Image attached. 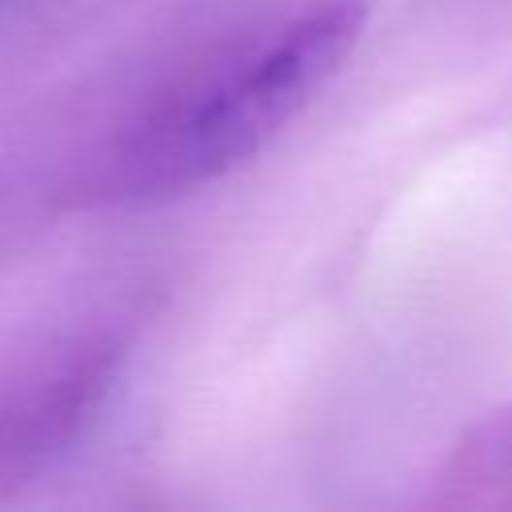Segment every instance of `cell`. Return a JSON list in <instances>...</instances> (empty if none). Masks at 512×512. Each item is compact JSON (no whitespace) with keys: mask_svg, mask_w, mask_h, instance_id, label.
Segmentation results:
<instances>
[{"mask_svg":"<svg viewBox=\"0 0 512 512\" xmlns=\"http://www.w3.org/2000/svg\"><path fill=\"white\" fill-rule=\"evenodd\" d=\"M364 24L368 0H308L236 40L124 136L104 196L156 204L244 168L328 88Z\"/></svg>","mask_w":512,"mask_h":512,"instance_id":"6da1fadb","label":"cell"},{"mask_svg":"<svg viewBox=\"0 0 512 512\" xmlns=\"http://www.w3.org/2000/svg\"><path fill=\"white\" fill-rule=\"evenodd\" d=\"M124 360L116 332H92L0 384V468L20 472L68 448L104 404Z\"/></svg>","mask_w":512,"mask_h":512,"instance_id":"7a4b0ae2","label":"cell"},{"mask_svg":"<svg viewBox=\"0 0 512 512\" xmlns=\"http://www.w3.org/2000/svg\"><path fill=\"white\" fill-rule=\"evenodd\" d=\"M0 4H4V0H0Z\"/></svg>","mask_w":512,"mask_h":512,"instance_id":"3957f363","label":"cell"}]
</instances>
